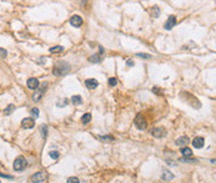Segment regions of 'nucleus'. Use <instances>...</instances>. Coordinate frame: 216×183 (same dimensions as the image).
<instances>
[{"label": "nucleus", "mask_w": 216, "mask_h": 183, "mask_svg": "<svg viewBox=\"0 0 216 183\" xmlns=\"http://www.w3.org/2000/svg\"><path fill=\"white\" fill-rule=\"evenodd\" d=\"M70 70V65L68 63H65V61H59V63L55 64V66H54V75L56 76H61V75H65L66 72H69Z\"/></svg>", "instance_id": "f257e3e1"}, {"label": "nucleus", "mask_w": 216, "mask_h": 183, "mask_svg": "<svg viewBox=\"0 0 216 183\" xmlns=\"http://www.w3.org/2000/svg\"><path fill=\"white\" fill-rule=\"evenodd\" d=\"M26 166H28V162H26V160L24 158L23 156L18 157L16 160L14 161V170L15 171H24L26 168Z\"/></svg>", "instance_id": "f03ea898"}, {"label": "nucleus", "mask_w": 216, "mask_h": 183, "mask_svg": "<svg viewBox=\"0 0 216 183\" xmlns=\"http://www.w3.org/2000/svg\"><path fill=\"white\" fill-rule=\"evenodd\" d=\"M151 134L155 138H163L166 136V130L164 127H155L151 130Z\"/></svg>", "instance_id": "7ed1b4c3"}, {"label": "nucleus", "mask_w": 216, "mask_h": 183, "mask_svg": "<svg viewBox=\"0 0 216 183\" xmlns=\"http://www.w3.org/2000/svg\"><path fill=\"white\" fill-rule=\"evenodd\" d=\"M35 126V118H30V117H26L21 121V127L24 130H30Z\"/></svg>", "instance_id": "20e7f679"}, {"label": "nucleus", "mask_w": 216, "mask_h": 183, "mask_svg": "<svg viewBox=\"0 0 216 183\" xmlns=\"http://www.w3.org/2000/svg\"><path fill=\"white\" fill-rule=\"evenodd\" d=\"M135 125H136V127H138L139 130H146V127H147L146 121H145V118H144L141 115H138V116H136V118H135Z\"/></svg>", "instance_id": "39448f33"}, {"label": "nucleus", "mask_w": 216, "mask_h": 183, "mask_svg": "<svg viewBox=\"0 0 216 183\" xmlns=\"http://www.w3.org/2000/svg\"><path fill=\"white\" fill-rule=\"evenodd\" d=\"M45 181H46V174L43 173V172H37V173L33 174L31 177V182H35V183H41Z\"/></svg>", "instance_id": "423d86ee"}, {"label": "nucleus", "mask_w": 216, "mask_h": 183, "mask_svg": "<svg viewBox=\"0 0 216 183\" xmlns=\"http://www.w3.org/2000/svg\"><path fill=\"white\" fill-rule=\"evenodd\" d=\"M70 24H71V26H74V27H79V26H81V25H83V18H81V16H79V15H74V16H71V19H70Z\"/></svg>", "instance_id": "0eeeda50"}, {"label": "nucleus", "mask_w": 216, "mask_h": 183, "mask_svg": "<svg viewBox=\"0 0 216 183\" xmlns=\"http://www.w3.org/2000/svg\"><path fill=\"white\" fill-rule=\"evenodd\" d=\"M175 25H176V16H175V15H171V16H169V19H167V21L165 23L164 27H165L166 30H171Z\"/></svg>", "instance_id": "6e6552de"}, {"label": "nucleus", "mask_w": 216, "mask_h": 183, "mask_svg": "<svg viewBox=\"0 0 216 183\" xmlns=\"http://www.w3.org/2000/svg\"><path fill=\"white\" fill-rule=\"evenodd\" d=\"M205 144V138L204 137H195L193 140V146L194 148H202Z\"/></svg>", "instance_id": "1a4fd4ad"}, {"label": "nucleus", "mask_w": 216, "mask_h": 183, "mask_svg": "<svg viewBox=\"0 0 216 183\" xmlns=\"http://www.w3.org/2000/svg\"><path fill=\"white\" fill-rule=\"evenodd\" d=\"M98 85H99V82L95 80V79H89V80L85 81V86L89 89V90H94V89H96L98 87Z\"/></svg>", "instance_id": "9d476101"}, {"label": "nucleus", "mask_w": 216, "mask_h": 183, "mask_svg": "<svg viewBox=\"0 0 216 183\" xmlns=\"http://www.w3.org/2000/svg\"><path fill=\"white\" fill-rule=\"evenodd\" d=\"M26 85H28V87L30 90H36L39 87V81H37V79H29Z\"/></svg>", "instance_id": "9b49d317"}, {"label": "nucleus", "mask_w": 216, "mask_h": 183, "mask_svg": "<svg viewBox=\"0 0 216 183\" xmlns=\"http://www.w3.org/2000/svg\"><path fill=\"white\" fill-rule=\"evenodd\" d=\"M161 179H164V181H173L174 174L169 170H164L163 173H161Z\"/></svg>", "instance_id": "f8f14e48"}, {"label": "nucleus", "mask_w": 216, "mask_h": 183, "mask_svg": "<svg viewBox=\"0 0 216 183\" xmlns=\"http://www.w3.org/2000/svg\"><path fill=\"white\" fill-rule=\"evenodd\" d=\"M189 142H190V140H189V137H186V136H181L175 141V143H176L177 146H186Z\"/></svg>", "instance_id": "ddd939ff"}, {"label": "nucleus", "mask_w": 216, "mask_h": 183, "mask_svg": "<svg viewBox=\"0 0 216 183\" xmlns=\"http://www.w3.org/2000/svg\"><path fill=\"white\" fill-rule=\"evenodd\" d=\"M180 151H181V153H183V156H184L185 158L193 156V151H191V148L184 147V148H180Z\"/></svg>", "instance_id": "4468645a"}, {"label": "nucleus", "mask_w": 216, "mask_h": 183, "mask_svg": "<svg viewBox=\"0 0 216 183\" xmlns=\"http://www.w3.org/2000/svg\"><path fill=\"white\" fill-rule=\"evenodd\" d=\"M150 14H151V18H159V15H160L159 6H152L151 10H150Z\"/></svg>", "instance_id": "2eb2a0df"}, {"label": "nucleus", "mask_w": 216, "mask_h": 183, "mask_svg": "<svg viewBox=\"0 0 216 183\" xmlns=\"http://www.w3.org/2000/svg\"><path fill=\"white\" fill-rule=\"evenodd\" d=\"M90 121H91V113H85V115H83V117H81V123H83V125H88Z\"/></svg>", "instance_id": "dca6fc26"}, {"label": "nucleus", "mask_w": 216, "mask_h": 183, "mask_svg": "<svg viewBox=\"0 0 216 183\" xmlns=\"http://www.w3.org/2000/svg\"><path fill=\"white\" fill-rule=\"evenodd\" d=\"M71 102L74 103V105H80L81 102H83V98H81V96H79V95H75L71 97Z\"/></svg>", "instance_id": "f3484780"}, {"label": "nucleus", "mask_w": 216, "mask_h": 183, "mask_svg": "<svg viewBox=\"0 0 216 183\" xmlns=\"http://www.w3.org/2000/svg\"><path fill=\"white\" fill-rule=\"evenodd\" d=\"M64 51V47L63 46H54L50 49V54H60Z\"/></svg>", "instance_id": "a211bd4d"}, {"label": "nucleus", "mask_w": 216, "mask_h": 183, "mask_svg": "<svg viewBox=\"0 0 216 183\" xmlns=\"http://www.w3.org/2000/svg\"><path fill=\"white\" fill-rule=\"evenodd\" d=\"M89 61L92 64H98V63H100L101 61V59H100V55H92V56L89 57Z\"/></svg>", "instance_id": "6ab92c4d"}, {"label": "nucleus", "mask_w": 216, "mask_h": 183, "mask_svg": "<svg viewBox=\"0 0 216 183\" xmlns=\"http://www.w3.org/2000/svg\"><path fill=\"white\" fill-rule=\"evenodd\" d=\"M43 94H44V90H40L39 92H36V94L33 96V100H34V101H35V102H37L40 98L43 97Z\"/></svg>", "instance_id": "aec40b11"}, {"label": "nucleus", "mask_w": 216, "mask_h": 183, "mask_svg": "<svg viewBox=\"0 0 216 183\" xmlns=\"http://www.w3.org/2000/svg\"><path fill=\"white\" fill-rule=\"evenodd\" d=\"M99 140L100 141H108V142H112V141H115V138L112 136H100L99 137Z\"/></svg>", "instance_id": "412c9836"}, {"label": "nucleus", "mask_w": 216, "mask_h": 183, "mask_svg": "<svg viewBox=\"0 0 216 183\" xmlns=\"http://www.w3.org/2000/svg\"><path fill=\"white\" fill-rule=\"evenodd\" d=\"M14 110H15V106L14 105H9L8 107H6V110H4V113H5V115H10V113L14 111Z\"/></svg>", "instance_id": "4be33fe9"}, {"label": "nucleus", "mask_w": 216, "mask_h": 183, "mask_svg": "<svg viewBox=\"0 0 216 183\" xmlns=\"http://www.w3.org/2000/svg\"><path fill=\"white\" fill-rule=\"evenodd\" d=\"M49 156L53 158V160H58V158H59V152L58 151H51L49 153Z\"/></svg>", "instance_id": "5701e85b"}, {"label": "nucleus", "mask_w": 216, "mask_h": 183, "mask_svg": "<svg viewBox=\"0 0 216 183\" xmlns=\"http://www.w3.org/2000/svg\"><path fill=\"white\" fill-rule=\"evenodd\" d=\"M136 56H139V57H142V59H145V60H150V59H151V56H150V55H147V54H144V53H138V54H136Z\"/></svg>", "instance_id": "b1692460"}, {"label": "nucleus", "mask_w": 216, "mask_h": 183, "mask_svg": "<svg viewBox=\"0 0 216 183\" xmlns=\"http://www.w3.org/2000/svg\"><path fill=\"white\" fill-rule=\"evenodd\" d=\"M56 105L59 106V107H64V106L68 105V100H63V101H58Z\"/></svg>", "instance_id": "393cba45"}, {"label": "nucleus", "mask_w": 216, "mask_h": 183, "mask_svg": "<svg viewBox=\"0 0 216 183\" xmlns=\"http://www.w3.org/2000/svg\"><path fill=\"white\" fill-rule=\"evenodd\" d=\"M116 84H118V80H116L115 77L109 79V85H110V86H116Z\"/></svg>", "instance_id": "a878e982"}, {"label": "nucleus", "mask_w": 216, "mask_h": 183, "mask_svg": "<svg viewBox=\"0 0 216 183\" xmlns=\"http://www.w3.org/2000/svg\"><path fill=\"white\" fill-rule=\"evenodd\" d=\"M80 181L76 178V177H71V178H69L68 179V183H79Z\"/></svg>", "instance_id": "bb28decb"}, {"label": "nucleus", "mask_w": 216, "mask_h": 183, "mask_svg": "<svg viewBox=\"0 0 216 183\" xmlns=\"http://www.w3.org/2000/svg\"><path fill=\"white\" fill-rule=\"evenodd\" d=\"M6 55H8V53H6V50H4V49H0V57H6Z\"/></svg>", "instance_id": "cd10ccee"}, {"label": "nucleus", "mask_w": 216, "mask_h": 183, "mask_svg": "<svg viewBox=\"0 0 216 183\" xmlns=\"http://www.w3.org/2000/svg\"><path fill=\"white\" fill-rule=\"evenodd\" d=\"M33 115H34V118H36L39 116V110L37 108H33Z\"/></svg>", "instance_id": "c85d7f7f"}, {"label": "nucleus", "mask_w": 216, "mask_h": 183, "mask_svg": "<svg viewBox=\"0 0 216 183\" xmlns=\"http://www.w3.org/2000/svg\"><path fill=\"white\" fill-rule=\"evenodd\" d=\"M0 177L6 178V179H13V176H8V174H4V173H0Z\"/></svg>", "instance_id": "c756f323"}, {"label": "nucleus", "mask_w": 216, "mask_h": 183, "mask_svg": "<svg viewBox=\"0 0 216 183\" xmlns=\"http://www.w3.org/2000/svg\"><path fill=\"white\" fill-rule=\"evenodd\" d=\"M41 130H43V137L45 138V137H46V126H43Z\"/></svg>", "instance_id": "7c9ffc66"}, {"label": "nucleus", "mask_w": 216, "mask_h": 183, "mask_svg": "<svg viewBox=\"0 0 216 183\" xmlns=\"http://www.w3.org/2000/svg\"><path fill=\"white\" fill-rule=\"evenodd\" d=\"M126 64H128V66H134V61H131V60H128Z\"/></svg>", "instance_id": "2f4dec72"}]
</instances>
